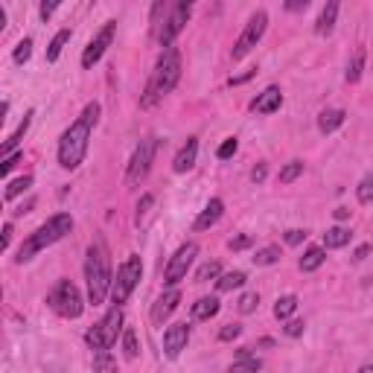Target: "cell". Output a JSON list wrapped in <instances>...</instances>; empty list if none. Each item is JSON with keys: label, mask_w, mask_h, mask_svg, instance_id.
Here are the masks:
<instances>
[{"label": "cell", "mask_w": 373, "mask_h": 373, "mask_svg": "<svg viewBox=\"0 0 373 373\" xmlns=\"http://www.w3.org/2000/svg\"><path fill=\"white\" fill-rule=\"evenodd\" d=\"M99 102H87L85 111L76 117V122H70V129L59 137V164L64 169H76L85 155H87V146H91V134H94V126L99 122Z\"/></svg>", "instance_id": "obj_1"}, {"label": "cell", "mask_w": 373, "mask_h": 373, "mask_svg": "<svg viewBox=\"0 0 373 373\" xmlns=\"http://www.w3.org/2000/svg\"><path fill=\"white\" fill-rule=\"evenodd\" d=\"M85 280H87V304H105V297L111 295V254H108V245H105L102 237H97L87 248V260H85Z\"/></svg>", "instance_id": "obj_2"}, {"label": "cell", "mask_w": 373, "mask_h": 373, "mask_svg": "<svg viewBox=\"0 0 373 373\" xmlns=\"http://www.w3.org/2000/svg\"><path fill=\"white\" fill-rule=\"evenodd\" d=\"M178 79H181V52L175 47H169L157 56L155 70H152V76L146 82V91H143V97H140V105H143V108H155L164 97H169L175 91Z\"/></svg>", "instance_id": "obj_3"}, {"label": "cell", "mask_w": 373, "mask_h": 373, "mask_svg": "<svg viewBox=\"0 0 373 373\" xmlns=\"http://www.w3.org/2000/svg\"><path fill=\"white\" fill-rule=\"evenodd\" d=\"M70 230H73V216H70V213H56V216H50L38 230H32V234L24 239V245L17 248V254H15V262L17 265L29 262L38 251H44V248L64 239Z\"/></svg>", "instance_id": "obj_4"}, {"label": "cell", "mask_w": 373, "mask_h": 373, "mask_svg": "<svg viewBox=\"0 0 373 373\" xmlns=\"http://www.w3.org/2000/svg\"><path fill=\"white\" fill-rule=\"evenodd\" d=\"M122 330H126V327H122V307H111L91 330L85 332V344L91 347L94 353L111 350L117 344V339H122Z\"/></svg>", "instance_id": "obj_5"}, {"label": "cell", "mask_w": 373, "mask_h": 373, "mask_svg": "<svg viewBox=\"0 0 373 373\" xmlns=\"http://www.w3.org/2000/svg\"><path fill=\"white\" fill-rule=\"evenodd\" d=\"M140 277H143V262H140V257L137 254H129L126 260H122V265L117 269V277H114V283H111V304L114 307H122L126 300L132 297V292L137 289V283H140Z\"/></svg>", "instance_id": "obj_6"}, {"label": "cell", "mask_w": 373, "mask_h": 373, "mask_svg": "<svg viewBox=\"0 0 373 373\" xmlns=\"http://www.w3.org/2000/svg\"><path fill=\"white\" fill-rule=\"evenodd\" d=\"M47 304H50L52 312L62 315V318H79L82 309H85L82 292L70 280H59L56 286H52V292L47 295Z\"/></svg>", "instance_id": "obj_7"}, {"label": "cell", "mask_w": 373, "mask_h": 373, "mask_svg": "<svg viewBox=\"0 0 373 373\" xmlns=\"http://www.w3.org/2000/svg\"><path fill=\"white\" fill-rule=\"evenodd\" d=\"M265 29H269V12H265V9H257L251 17H248L245 29L239 32V38H237L234 50H230V56H234V62H242V59L248 56V52H251V50L262 41Z\"/></svg>", "instance_id": "obj_8"}, {"label": "cell", "mask_w": 373, "mask_h": 373, "mask_svg": "<svg viewBox=\"0 0 373 373\" xmlns=\"http://www.w3.org/2000/svg\"><path fill=\"white\" fill-rule=\"evenodd\" d=\"M155 152H157V137L149 134L137 143L132 161H129V169H126V184L129 187H140L146 181V175L152 169V161H155Z\"/></svg>", "instance_id": "obj_9"}, {"label": "cell", "mask_w": 373, "mask_h": 373, "mask_svg": "<svg viewBox=\"0 0 373 373\" xmlns=\"http://www.w3.org/2000/svg\"><path fill=\"white\" fill-rule=\"evenodd\" d=\"M195 254H199V245H195V242H184L178 251L169 257L167 269H164V286H169V289L178 286V283L187 277V272H190V265H192Z\"/></svg>", "instance_id": "obj_10"}, {"label": "cell", "mask_w": 373, "mask_h": 373, "mask_svg": "<svg viewBox=\"0 0 373 373\" xmlns=\"http://www.w3.org/2000/svg\"><path fill=\"white\" fill-rule=\"evenodd\" d=\"M190 15H192V3H172V6H169V12H167V17H164L161 32H157V44H161L164 50H169V47H172V41L178 38L181 29L187 27Z\"/></svg>", "instance_id": "obj_11"}, {"label": "cell", "mask_w": 373, "mask_h": 373, "mask_svg": "<svg viewBox=\"0 0 373 373\" xmlns=\"http://www.w3.org/2000/svg\"><path fill=\"white\" fill-rule=\"evenodd\" d=\"M114 35H117V21H105V27L94 35L91 44H87V47H85V52H82V67H85V70H91V67H94V64L105 56V50L111 47Z\"/></svg>", "instance_id": "obj_12"}, {"label": "cell", "mask_w": 373, "mask_h": 373, "mask_svg": "<svg viewBox=\"0 0 373 373\" xmlns=\"http://www.w3.org/2000/svg\"><path fill=\"white\" fill-rule=\"evenodd\" d=\"M190 342V324H172L164 330V356L167 359H178L181 350H187Z\"/></svg>", "instance_id": "obj_13"}, {"label": "cell", "mask_w": 373, "mask_h": 373, "mask_svg": "<svg viewBox=\"0 0 373 373\" xmlns=\"http://www.w3.org/2000/svg\"><path fill=\"white\" fill-rule=\"evenodd\" d=\"M178 304H181V292L178 289H167L161 297L155 300V307H152V324L155 327H161L167 318L178 309Z\"/></svg>", "instance_id": "obj_14"}, {"label": "cell", "mask_w": 373, "mask_h": 373, "mask_svg": "<svg viewBox=\"0 0 373 373\" xmlns=\"http://www.w3.org/2000/svg\"><path fill=\"white\" fill-rule=\"evenodd\" d=\"M283 105V91L277 85H269L262 94H257V99L251 102V111L254 114H274Z\"/></svg>", "instance_id": "obj_15"}, {"label": "cell", "mask_w": 373, "mask_h": 373, "mask_svg": "<svg viewBox=\"0 0 373 373\" xmlns=\"http://www.w3.org/2000/svg\"><path fill=\"white\" fill-rule=\"evenodd\" d=\"M195 157H199V137H187V143L178 149V155H175L172 161V169L175 172H190L195 167Z\"/></svg>", "instance_id": "obj_16"}, {"label": "cell", "mask_w": 373, "mask_h": 373, "mask_svg": "<svg viewBox=\"0 0 373 373\" xmlns=\"http://www.w3.org/2000/svg\"><path fill=\"white\" fill-rule=\"evenodd\" d=\"M222 213H225V202L222 199H210L204 204V210L199 213V219L192 222V230H210L213 225L222 219Z\"/></svg>", "instance_id": "obj_17"}, {"label": "cell", "mask_w": 373, "mask_h": 373, "mask_svg": "<svg viewBox=\"0 0 373 373\" xmlns=\"http://www.w3.org/2000/svg\"><path fill=\"white\" fill-rule=\"evenodd\" d=\"M260 370H262V359L254 356L251 347H245V350L237 353V362L230 365L227 373H260Z\"/></svg>", "instance_id": "obj_18"}, {"label": "cell", "mask_w": 373, "mask_h": 373, "mask_svg": "<svg viewBox=\"0 0 373 373\" xmlns=\"http://www.w3.org/2000/svg\"><path fill=\"white\" fill-rule=\"evenodd\" d=\"M344 120H347V114L342 108H327V111L318 114V132H321V134H332L335 129L344 126Z\"/></svg>", "instance_id": "obj_19"}, {"label": "cell", "mask_w": 373, "mask_h": 373, "mask_svg": "<svg viewBox=\"0 0 373 373\" xmlns=\"http://www.w3.org/2000/svg\"><path fill=\"white\" fill-rule=\"evenodd\" d=\"M192 321H210V318L219 315V297H199L190 309Z\"/></svg>", "instance_id": "obj_20"}, {"label": "cell", "mask_w": 373, "mask_h": 373, "mask_svg": "<svg viewBox=\"0 0 373 373\" xmlns=\"http://www.w3.org/2000/svg\"><path fill=\"white\" fill-rule=\"evenodd\" d=\"M335 17H339V3H335V0H330V3L321 9V15H318L315 32H318V35H330V32L335 29Z\"/></svg>", "instance_id": "obj_21"}, {"label": "cell", "mask_w": 373, "mask_h": 373, "mask_svg": "<svg viewBox=\"0 0 373 373\" xmlns=\"http://www.w3.org/2000/svg\"><path fill=\"white\" fill-rule=\"evenodd\" d=\"M324 260H327V251H324V248H307V251H304V257H300V272H304V274H309V272H318V269H321V265H324Z\"/></svg>", "instance_id": "obj_22"}, {"label": "cell", "mask_w": 373, "mask_h": 373, "mask_svg": "<svg viewBox=\"0 0 373 373\" xmlns=\"http://www.w3.org/2000/svg\"><path fill=\"white\" fill-rule=\"evenodd\" d=\"M365 59H367L365 47H356V52H353V59L347 62V70H344V79L350 85H356L362 79V73H365Z\"/></svg>", "instance_id": "obj_23"}, {"label": "cell", "mask_w": 373, "mask_h": 373, "mask_svg": "<svg viewBox=\"0 0 373 373\" xmlns=\"http://www.w3.org/2000/svg\"><path fill=\"white\" fill-rule=\"evenodd\" d=\"M350 239H353L350 230L342 227V225H335V227H330L324 234V251H327V248H330V251H335V248H344V245H350Z\"/></svg>", "instance_id": "obj_24"}, {"label": "cell", "mask_w": 373, "mask_h": 373, "mask_svg": "<svg viewBox=\"0 0 373 373\" xmlns=\"http://www.w3.org/2000/svg\"><path fill=\"white\" fill-rule=\"evenodd\" d=\"M29 122H32V111H27L24 114V120H21V126H17L9 137H6V143H3V157H9V155H15V149H17V143L24 140V134H27V129H29Z\"/></svg>", "instance_id": "obj_25"}, {"label": "cell", "mask_w": 373, "mask_h": 373, "mask_svg": "<svg viewBox=\"0 0 373 373\" xmlns=\"http://www.w3.org/2000/svg\"><path fill=\"white\" fill-rule=\"evenodd\" d=\"M295 312H297V297L295 295L277 297V304H274V318H277V321H289Z\"/></svg>", "instance_id": "obj_26"}, {"label": "cell", "mask_w": 373, "mask_h": 373, "mask_svg": "<svg viewBox=\"0 0 373 373\" xmlns=\"http://www.w3.org/2000/svg\"><path fill=\"white\" fill-rule=\"evenodd\" d=\"M94 373H120L117 359L111 356V350H99V353H94Z\"/></svg>", "instance_id": "obj_27"}, {"label": "cell", "mask_w": 373, "mask_h": 373, "mask_svg": "<svg viewBox=\"0 0 373 373\" xmlns=\"http://www.w3.org/2000/svg\"><path fill=\"white\" fill-rule=\"evenodd\" d=\"M70 29H59L56 35H52V41H50V47H47V62H56L59 56H62V50H64V44L70 41Z\"/></svg>", "instance_id": "obj_28"}, {"label": "cell", "mask_w": 373, "mask_h": 373, "mask_svg": "<svg viewBox=\"0 0 373 373\" xmlns=\"http://www.w3.org/2000/svg\"><path fill=\"white\" fill-rule=\"evenodd\" d=\"M245 272H227V274H222L219 280H216V289L219 292H234V289H239V286H245Z\"/></svg>", "instance_id": "obj_29"}, {"label": "cell", "mask_w": 373, "mask_h": 373, "mask_svg": "<svg viewBox=\"0 0 373 373\" xmlns=\"http://www.w3.org/2000/svg\"><path fill=\"white\" fill-rule=\"evenodd\" d=\"M29 187H32V175H21V178H15V181H9V184H6V190H3V199H6V202H15L17 195H21V192H27Z\"/></svg>", "instance_id": "obj_30"}, {"label": "cell", "mask_w": 373, "mask_h": 373, "mask_svg": "<svg viewBox=\"0 0 373 373\" xmlns=\"http://www.w3.org/2000/svg\"><path fill=\"white\" fill-rule=\"evenodd\" d=\"M300 175H304V161H289L286 167L277 172V181L280 184H292V181L300 178Z\"/></svg>", "instance_id": "obj_31"}, {"label": "cell", "mask_w": 373, "mask_h": 373, "mask_svg": "<svg viewBox=\"0 0 373 373\" xmlns=\"http://www.w3.org/2000/svg\"><path fill=\"white\" fill-rule=\"evenodd\" d=\"M254 260V265H274L277 260H280V245H265V248H260V251L251 257Z\"/></svg>", "instance_id": "obj_32"}, {"label": "cell", "mask_w": 373, "mask_h": 373, "mask_svg": "<svg viewBox=\"0 0 373 373\" xmlns=\"http://www.w3.org/2000/svg\"><path fill=\"white\" fill-rule=\"evenodd\" d=\"M222 277V265H219V260H207L199 272H195V280L199 283H207V280H219Z\"/></svg>", "instance_id": "obj_33"}, {"label": "cell", "mask_w": 373, "mask_h": 373, "mask_svg": "<svg viewBox=\"0 0 373 373\" xmlns=\"http://www.w3.org/2000/svg\"><path fill=\"white\" fill-rule=\"evenodd\" d=\"M356 199H359V204H373V169L365 172V178L359 181V187H356Z\"/></svg>", "instance_id": "obj_34"}, {"label": "cell", "mask_w": 373, "mask_h": 373, "mask_svg": "<svg viewBox=\"0 0 373 373\" xmlns=\"http://www.w3.org/2000/svg\"><path fill=\"white\" fill-rule=\"evenodd\" d=\"M137 353H140L137 332L132 327H126V330H122V356H126V359H137Z\"/></svg>", "instance_id": "obj_35"}, {"label": "cell", "mask_w": 373, "mask_h": 373, "mask_svg": "<svg viewBox=\"0 0 373 373\" xmlns=\"http://www.w3.org/2000/svg\"><path fill=\"white\" fill-rule=\"evenodd\" d=\"M257 307H260V295H257V292H245V295L237 300V309H239V315H251Z\"/></svg>", "instance_id": "obj_36"}, {"label": "cell", "mask_w": 373, "mask_h": 373, "mask_svg": "<svg viewBox=\"0 0 373 373\" xmlns=\"http://www.w3.org/2000/svg\"><path fill=\"white\" fill-rule=\"evenodd\" d=\"M29 56H32V38H24L21 44L15 47L12 59H15V64H24V62H29Z\"/></svg>", "instance_id": "obj_37"}, {"label": "cell", "mask_w": 373, "mask_h": 373, "mask_svg": "<svg viewBox=\"0 0 373 373\" xmlns=\"http://www.w3.org/2000/svg\"><path fill=\"white\" fill-rule=\"evenodd\" d=\"M237 149H239V143H237V137H227L225 143L216 149V157L219 161H227V157H234L237 155Z\"/></svg>", "instance_id": "obj_38"}, {"label": "cell", "mask_w": 373, "mask_h": 373, "mask_svg": "<svg viewBox=\"0 0 373 373\" xmlns=\"http://www.w3.org/2000/svg\"><path fill=\"white\" fill-rule=\"evenodd\" d=\"M239 335H242V327L239 324H225L219 330V342H234V339H239Z\"/></svg>", "instance_id": "obj_39"}, {"label": "cell", "mask_w": 373, "mask_h": 373, "mask_svg": "<svg viewBox=\"0 0 373 373\" xmlns=\"http://www.w3.org/2000/svg\"><path fill=\"white\" fill-rule=\"evenodd\" d=\"M251 242H254L251 237L242 234V237H230L227 239V248H230V251H245V248H251Z\"/></svg>", "instance_id": "obj_40"}, {"label": "cell", "mask_w": 373, "mask_h": 373, "mask_svg": "<svg viewBox=\"0 0 373 373\" xmlns=\"http://www.w3.org/2000/svg\"><path fill=\"white\" fill-rule=\"evenodd\" d=\"M152 202H155V195H152V192H146V195H143V199H140V202H137V222H140V219H143V216H146V213H149Z\"/></svg>", "instance_id": "obj_41"}, {"label": "cell", "mask_w": 373, "mask_h": 373, "mask_svg": "<svg viewBox=\"0 0 373 373\" xmlns=\"http://www.w3.org/2000/svg\"><path fill=\"white\" fill-rule=\"evenodd\" d=\"M304 239H307V230H300V227L286 230V245H300Z\"/></svg>", "instance_id": "obj_42"}, {"label": "cell", "mask_w": 373, "mask_h": 373, "mask_svg": "<svg viewBox=\"0 0 373 373\" xmlns=\"http://www.w3.org/2000/svg\"><path fill=\"white\" fill-rule=\"evenodd\" d=\"M21 157H24V152H15V155L3 157V164H0V172H3V175H9V172H12V167H15L17 161H21Z\"/></svg>", "instance_id": "obj_43"}, {"label": "cell", "mask_w": 373, "mask_h": 373, "mask_svg": "<svg viewBox=\"0 0 373 373\" xmlns=\"http://www.w3.org/2000/svg\"><path fill=\"white\" fill-rule=\"evenodd\" d=\"M59 6H62V3H59V0H50V3H47V0H44V3L38 6V15H41V17H44V21H47V17H50L52 12H56Z\"/></svg>", "instance_id": "obj_44"}, {"label": "cell", "mask_w": 373, "mask_h": 373, "mask_svg": "<svg viewBox=\"0 0 373 373\" xmlns=\"http://www.w3.org/2000/svg\"><path fill=\"white\" fill-rule=\"evenodd\" d=\"M265 175H269V167H265V164H257V167L251 169V181H254V184H262Z\"/></svg>", "instance_id": "obj_45"}, {"label": "cell", "mask_w": 373, "mask_h": 373, "mask_svg": "<svg viewBox=\"0 0 373 373\" xmlns=\"http://www.w3.org/2000/svg\"><path fill=\"white\" fill-rule=\"evenodd\" d=\"M300 332H304V321H289L286 324V335H292V339H297Z\"/></svg>", "instance_id": "obj_46"}, {"label": "cell", "mask_w": 373, "mask_h": 373, "mask_svg": "<svg viewBox=\"0 0 373 373\" xmlns=\"http://www.w3.org/2000/svg\"><path fill=\"white\" fill-rule=\"evenodd\" d=\"M9 242H12V222H6V225H3V239H0V248L6 251Z\"/></svg>", "instance_id": "obj_47"}, {"label": "cell", "mask_w": 373, "mask_h": 373, "mask_svg": "<svg viewBox=\"0 0 373 373\" xmlns=\"http://www.w3.org/2000/svg\"><path fill=\"white\" fill-rule=\"evenodd\" d=\"M307 6H309V0H292V3H286L289 12H304Z\"/></svg>", "instance_id": "obj_48"}, {"label": "cell", "mask_w": 373, "mask_h": 373, "mask_svg": "<svg viewBox=\"0 0 373 373\" xmlns=\"http://www.w3.org/2000/svg\"><path fill=\"white\" fill-rule=\"evenodd\" d=\"M367 254H370V245H362V248H359V251H356V254H353V260H356V262H362V260H365Z\"/></svg>", "instance_id": "obj_49"}, {"label": "cell", "mask_w": 373, "mask_h": 373, "mask_svg": "<svg viewBox=\"0 0 373 373\" xmlns=\"http://www.w3.org/2000/svg\"><path fill=\"white\" fill-rule=\"evenodd\" d=\"M257 73V70H248V73H242V76H237V79H230V85H242V82H248V79H251Z\"/></svg>", "instance_id": "obj_50"}, {"label": "cell", "mask_w": 373, "mask_h": 373, "mask_svg": "<svg viewBox=\"0 0 373 373\" xmlns=\"http://www.w3.org/2000/svg\"><path fill=\"white\" fill-rule=\"evenodd\" d=\"M347 216H350V210H347V207H339V210H335V219H339V222H344Z\"/></svg>", "instance_id": "obj_51"}, {"label": "cell", "mask_w": 373, "mask_h": 373, "mask_svg": "<svg viewBox=\"0 0 373 373\" xmlns=\"http://www.w3.org/2000/svg\"><path fill=\"white\" fill-rule=\"evenodd\" d=\"M359 373H373V365H362V367H359Z\"/></svg>", "instance_id": "obj_52"}]
</instances>
